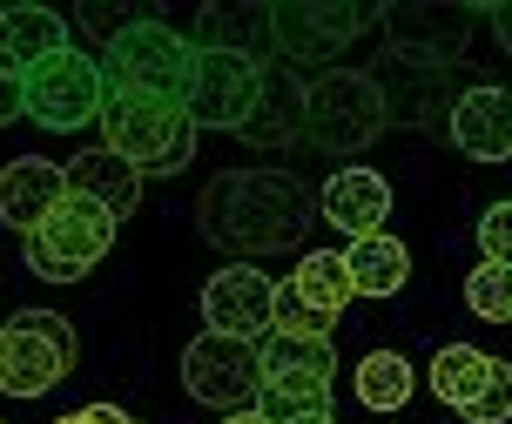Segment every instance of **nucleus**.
<instances>
[{
    "instance_id": "obj_1",
    "label": "nucleus",
    "mask_w": 512,
    "mask_h": 424,
    "mask_svg": "<svg viewBox=\"0 0 512 424\" xmlns=\"http://www.w3.org/2000/svg\"><path fill=\"white\" fill-rule=\"evenodd\" d=\"M310 216H317V196L290 169H230V175H216L203 189V202H196V229L236 263L297 250Z\"/></svg>"
},
{
    "instance_id": "obj_2",
    "label": "nucleus",
    "mask_w": 512,
    "mask_h": 424,
    "mask_svg": "<svg viewBox=\"0 0 512 424\" xmlns=\"http://www.w3.org/2000/svg\"><path fill=\"white\" fill-rule=\"evenodd\" d=\"M196 135L189 108L169 95H108L102 108V149H115L128 169L142 175H176L196 162Z\"/></svg>"
},
{
    "instance_id": "obj_3",
    "label": "nucleus",
    "mask_w": 512,
    "mask_h": 424,
    "mask_svg": "<svg viewBox=\"0 0 512 424\" xmlns=\"http://www.w3.org/2000/svg\"><path fill=\"white\" fill-rule=\"evenodd\" d=\"M384 128H391V101L371 75L358 68H337V75H317L304 88V142L324 155H358L371 149Z\"/></svg>"
},
{
    "instance_id": "obj_4",
    "label": "nucleus",
    "mask_w": 512,
    "mask_h": 424,
    "mask_svg": "<svg viewBox=\"0 0 512 424\" xmlns=\"http://www.w3.org/2000/svg\"><path fill=\"white\" fill-rule=\"evenodd\" d=\"M189 75H196V41H182L176 27H162V21H135L115 48H102L108 95H169V101H182L189 95Z\"/></svg>"
},
{
    "instance_id": "obj_5",
    "label": "nucleus",
    "mask_w": 512,
    "mask_h": 424,
    "mask_svg": "<svg viewBox=\"0 0 512 424\" xmlns=\"http://www.w3.org/2000/svg\"><path fill=\"white\" fill-rule=\"evenodd\" d=\"M182 391L209 411H256L263 398V350L243 344V337H223V330H203L182 344Z\"/></svg>"
},
{
    "instance_id": "obj_6",
    "label": "nucleus",
    "mask_w": 512,
    "mask_h": 424,
    "mask_svg": "<svg viewBox=\"0 0 512 424\" xmlns=\"http://www.w3.org/2000/svg\"><path fill=\"white\" fill-rule=\"evenodd\" d=\"M108 243H115V216H108L102 202H88V196H68L34 236H21L27 270L48 276V283H75V276H88L108 256Z\"/></svg>"
},
{
    "instance_id": "obj_7",
    "label": "nucleus",
    "mask_w": 512,
    "mask_h": 424,
    "mask_svg": "<svg viewBox=\"0 0 512 424\" xmlns=\"http://www.w3.org/2000/svg\"><path fill=\"white\" fill-rule=\"evenodd\" d=\"M21 108H27V122L54 128V135L102 122V108H108L102 61H95V54H81V48H68V54H54V61H41V68L21 81Z\"/></svg>"
},
{
    "instance_id": "obj_8",
    "label": "nucleus",
    "mask_w": 512,
    "mask_h": 424,
    "mask_svg": "<svg viewBox=\"0 0 512 424\" xmlns=\"http://www.w3.org/2000/svg\"><path fill=\"white\" fill-rule=\"evenodd\" d=\"M75 371V330L54 310H21L0 344V391L7 398H48Z\"/></svg>"
},
{
    "instance_id": "obj_9",
    "label": "nucleus",
    "mask_w": 512,
    "mask_h": 424,
    "mask_svg": "<svg viewBox=\"0 0 512 424\" xmlns=\"http://www.w3.org/2000/svg\"><path fill=\"white\" fill-rule=\"evenodd\" d=\"M263 88H270V75H263L256 61L196 48V75H189L182 108H189V122H196V128H236V135H243L250 115H256V101H263Z\"/></svg>"
},
{
    "instance_id": "obj_10",
    "label": "nucleus",
    "mask_w": 512,
    "mask_h": 424,
    "mask_svg": "<svg viewBox=\"0 0 512 424\" xmlns=\"http://www.w3.org/2000/svg\"><path fill=\"white\" fill-rule=\"evenodd\" d=\"M203 317L223 337L263 344V337H277V283L256 270V263H223L203 283Z\"/></svg>"
},
{
    "instance_id": "obj_11",
    "label": "nucleus",
    "mask_w": 512,
    "mask_h": 424,
    "mask_svg": "<svg viewBox=\"0 0 512 424\" xmlns=\"http://www.w3.org/2000/svg\"><path fill=\"white\" fill-rule=\"evenodd\" d=\"M378 21L371 7H337V0H290L277 7V54L290 61H324V54L351 48L364 27Z\"/></svg>"
},
{
    "instance_id": "obj_12",
    "label": "nucleus",
    "mask_w": 512,
    "mask_h": 424,
    "mask_svg": "<svg viewBox=\"0 0 512 424\" xmlns=\"http://www.w3.org/2000/svg\"><path fill=\"white\" fill-rule=\"evenodd\" d=\"M61 202H68V169L61 162H48V155H14L0 169V223L7 229L34 236Z\"/></svg>"
},
{
    "instance_id": "obj_13",
    "label": "nucleus",
    "mask_w": 512,
    "mask_h": 424,
    "mask_svg": "<svg viewBox=\"0 0 512 424\" xmlns=\"http://www.w3.org/2000/svg\"><path fill=\"white\" fill-rule=\"evenodd\" d=\"M445 135L472 162H512V88H465L445 115Z\"/></svg>"
},
{
    "instance_id": "obj_14",
    "label": "nucleus",
    "mask_w": 512,
    "mask_h": 424,
    "mask_svg": "<svg viewBox=\"0 0 512 424\" xmlns=\"http://www.w3.org/2000/svg\"><path fill=\"white\" fill-rule=\"evenodd\" d=\"M263 391L277 398H331L337 350L331 337H263Z\"/></svg>"
},
{
    "instance_id": "obj_15",
    "label": "nucleus",
    "mask_w": 512,
    "mask_h": 424,
    "mask_svg": "<svg viewBox=\"0 0 512 424\" xmlns=\"http://www.w3.org/2000/svg\"><path fill=\"white\" fill-rule=\"evenodd\" d=\"M317 216H324L331 229H344L351 243H364V236H384V216H391V182H384L378 169L351 162V169H337L331 182H324Z\"/></svg>"
},
{
    "instance_id": "obj_16",
    "label": "nucleus",
    "mask_w": 512,
    "mask_h": 424,
    "mask_svg": "<svg viewBox=\"0 0 512 424\" xmlns=\"http://www.w3.org/2000/svg\"><path fill=\"white\" fill-rule=\"evenodd\" d=\"M54 54H68V21L54 7H0V68L7 75L27 81Z\"/></svg>"
},
{
    "instance_id": "obj_17",
    "label": "nucleus",
    "mask_w": 512,
    "mask_h": 424,
    "mask_svg": "<svg viewBox=\"0 0 512 424\" xmlns=\"http://www.w3.org/2000/svg\"><path fill=\"white\" fill-rule=\"evenodd\" d=\"M196 48L243 54V61H270L277 54V7H203L196 14Z\"/></svg>"
},
{
    "instance_id": "obj_18",
    "label": "nucleus",
    "mask_w": 512,
    "mask_h": 424,
    "mask_svg": "<svg viewBox=\"0 0 512 424\" xmlns=\"http://www.w3.org/2000/svg\"><path fill=\"white\" fill-rule=\"evenodd\" d=\"M142 182H149V175H142V169H128V162H122L115 149H88V155H75V162H68V196L102 202L115 223L142 209Z\"/></svg>"
},
{
    "instance_id": "obj_19",
    "label": "nucleus",
    "mask_w": 512,
    "mask_h": 424,
    "mask_svg": "<svg viewBox=\"0 0 512 424\" xmlns=\"http://www.w3.org/2000/svg\"><path fill=\"white\" fill-rule=\"evenodd\" d=\"M344 263H351V290L358 297H398L411 283V250L398 236H364V243L344 250Z\"/></svg>"
},
{
    "instance_id": "obj_20",
    "label": "nucleus",
    "mask_w": 512,
    "mask_h": 424,
    "mask_svg": "<svg viewBox=\"0 0 512 424\" xmlns=\"http://www.w3.org/2000/svg\"><path fill=\"white\" fill-rule=\"evenodd\" d=\"M290 290H297L317 317H331V324L344 317V303L358 297V290H351V263H344L337 250H304L297 270H290Z\"/></svg>"
},
{
    "instance_id": "obj_21",
    "label": "nucleus",
    "mask_w": 512,
    "mask_h": 424,
    "mask_svg": "<svg viewBox=\"0 0 512 424\" xmlns=\"http://www.w3.org/2000/svg\"><path fill=\"white\" fill-rule=\"evenodd\" d=\"M492 364H499V357H486L479 344H438V357H432V398L452 404V411H465V404L486 391Z\"/></svg>"
},
{
    "instance_id": "obj_22",
    "label": "nucleus",
    "mask_w": 512,
    "mask_h": 424,
    "mask_svg": "<svg viewBox=\"0 0 512 424\" xmlns=\"http://www.w3.org/2000/svg\"><path fill=\"white\" fill-rule=\"evenodd\" d=\"M243 142H256V149L304 142V88L297 81H270L263 101H256V115H250V128H243Z\"/></svg>"
},
{
    "instance_id": "obj_23",
    "label": "nucleus",
    "mask_w": 512,
    "mask_h": 424,
    "mask_svg": "<svg viewBox=\"0 0 512 424\" xmlns=\"http://www.w3.org/2000/svg\"><path fill=\"white\" fill-rule=\"evenodd\" d=\"M411 398V364L398 350H371L358 364V404L364 411H398Z\"/></svg>"
},
{
    "instance_id": "obj_24",
    "label": "nucleus",
    "mask_w": 512,
    "mask_h": 424,
    "mask_svg": "<svg viewBox=\"0 0 512 424\" xmlns=\"http://www.w3.org/2000/svg\"><path fill=\"white\" fill-rule=\"evenodd\" d=\"M465 310L479 324H512V270L506 263H479L465 276Z\"/></svg>"
},
{
    "instance_id": "obj_25",
    "label": "nucleus",
    "mask_w": 512,
    "mask_h": 424,
    "mask_svg": "<svg viewBox=\"0 0 512 424\" xmlns=\"http://www.w3.org/2000/svg\"><path fill=\"white\" fill-rule=\"evenodd\" d=\"M465 424H512V364H492V377H486V391L459 411Z\"/></svg>"
},
{
    "instance_id": "obj_26",
    "label": "nucleus",
    "mask_w": 512,
    "mask_h": 424,
    "mask_svg": "<svg viewBox=\"0 0 512 424\" xmlns=\"http://www.w3.org/2000/svg\"><path fill=\"white\" fill-rule=\"evenodd\" d=\"M331 330H337L331 317H317L290 283H277V337H331Z\"/></svg>"
},
{
    "instance_id": "obj_27",
    "label": "nucleus",
    "mask_w": 512,
    "mask_h": 424,
    "mask_svg": "<svg viewBox=\"0 0 512 424\" xmlns=\"http://www.w3.org/2000/svg\"><path fill=\"white\" fill-rule=\"evenodd\" d=\"M479 250H486V263H506L512 270V202H492L486 216H479Z\"/></svg>"
},
{
    "instance_id": "obj_28",
    "label": "nucleus",
    "mask_w": 512,
    "mask_h": 424,
    "mask_svg": "<svg viewBox=\"0 0 512 424\" xmlns=\"http://www.w3.org/2000/svg\"><path fill=\"white\" fill-rule=\"evenodd\" d=\"M54 424H135L122 411V404H81V411H68V418H54Z\"/></svg>"
},
{
    "instance_id": "obj_29",
    "label": "nucleus",
    "mask_w": 512,
    "mask_h": 424,
    "mask_svg": "<svg viewBox=\"0 0 512 424\" xmlns=\"http://www.w3.org/2000/svg\"><path fill=\"white\" fill-rule=\"evenodd\" d=\"M14 115H27V108H21V75H7V68H0V128L14 122Z\"/></svg>"
},
{
    "instance_id": "obj_30",
    "label": "nucleus",
    "mask_w": 512,
    "mask_h": 424,
    "mask_svg": "<svg viewBox=\"0 0 512 424\" xmlns=\"http://www.w3.org/2000/svg\"><path fill=\"white\" fill-rule=\"evenodd\" d=\"M492 27H499V41H506V54H512V7H492Z\"/></svg>"
},
{
    "instance_id": "obj_31",
    "label": "nucleus",
    "mask_w": 512,
    "mask_h": 424,
    "mask_svg": "<svg viewBox=\"0 0 512 424\" xmlns=\"http://www.w3.org/2000/svg\"><path fill=\"white\" fill-rule=\"evenodd\" d=\"M290 424H337V411L324 404V411H310V418H290Z\"/></svg>"
},
{
    "instance_id": "obj_32",
    "label": "nucleus",
    "mask_w": 512,
    "mask_h": 424,
    "mask_svg": "<svg viewBox=\"0 0 512 424\" xmlns=\"http://www.w3.org/2000/svg\"><path fill=\"white\" fill-rule=\"evenodd\" d=\"M223 424H270V418H263V411H230Z\"/></svg>"
},
{
    "instance_id": "obj_33",
    "label": "nucleus",
    "mask_w": 512,
    "mask_h": 424,
    "mask_svg": "<svg viewBox=\"0 0 512 424\" xmlns=\"http://www.w3.org/2000/svg\"><path fill=\"white\" fill-rule=\"evenodd\" d=\"M0 344H7V330H0Z\"/></svg>"
}]
</instances>
